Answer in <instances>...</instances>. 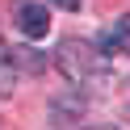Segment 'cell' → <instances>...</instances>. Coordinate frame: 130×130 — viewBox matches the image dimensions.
<instances>
[{
  "mask_svg": "<svg viewBox=\"0 0 130 130\" xmlns=\"http://www.w3.org/2000/svg\"><path fill=\"white\" fill-rule=\"evenodd\" d=\"M59 67H63V76H67L71 84H80V88L105 84V76H109L105 51H96V46H88V42H76V38L59 42Z\"/></svg>",
  "mask_w": 130,
  "mask_h": 130,
  "instance_id": "obj_1",
  "label": "cell"
},
{
  "mask_svg": "<svg viewBox=\"0 0 130 130\" xmlns=\"http://www.w3.org/2000/svg\"><path fill=\"white\" fill-rule=\"evenodd\" d=\"M17 25H21L25 38H46V29H51L46 4H21V9H17Z\"/></svg>",
  "mask_w": 130,
  "mask_h": 130,
  "instance_id": "obj_2",
  "label": "cell"
},
{
  "mask_svg": "<svg viewBox=\"0 0 130 130\" xmlns=\"http://www.w3.org/2000/svg\"><path fill=\"white\" fill-rule=\"evenodd\" d=\"M101 51L105 55H130V13L101 29Z\"/></svg>",
  "mask_w": 130,
  "mask_h": 130,
  "instance_id": "obj_3",
  "label": "cell"
},
{
  "mask_svg": "<svg viewBox=\"0 0 130 130\" xmlns=\"http://www.w3.org/2000/svg\"><path fill=\"white\" fill-rule=\"evenodd\" d=\"M9 63H13V67H25V71H42V67H46V59H42L38 51H29V46L9 51Z\"/></svg>",
  "mask_w": 130,
  "mask_h": 130,
  "instance_id": "obj_4",
  "label": "cell"
},
{
  "mask_svg": "<svg viewBox=\"0 0 130 130\" xmlns=\"http://www.w3.org/2000/svg\"><path fill=\"white\" fill-rule=\"evenodd\" d=\"M55 4H63V9H80V0H55Z\"/></svg>",
  "mask_w": 130,
  "mask_h": 130,
  "instance_id": "obj_5",
  "label": "cell"
},
{
  "mask_svg": "<svg viewBox=\"0 0 130 130\" xmlns=\"http://www.w3.org/2000/svg\"><path fill=\"white\" fill-rule=\"evenodd\" d=\"M4 59H9V51H4V42H0V63H4Z\"/></svg>",
  "mask_w": 130,
  "mask_h": 130,
  "instance_id": "obj_6",
  "label": "cell"
}]
</instances>
